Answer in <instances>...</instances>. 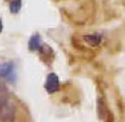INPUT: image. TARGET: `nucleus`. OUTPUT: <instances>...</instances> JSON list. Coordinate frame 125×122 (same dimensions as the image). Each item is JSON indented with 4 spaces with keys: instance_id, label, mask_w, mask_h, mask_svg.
<instances>
[{
    "instance_id": "obj_1",
    "label": "nucleus",
    "mask_w": 125,
    "mask_h": 122,
    "mask_svg": "<svg viewBox=\"0 0 125 122\" xmlns=\"http://www.w3.org/2000/svg\"><path fill=\"white\" fill-rule=\"evenodd\" d=\"M15 117V110L12 105L6 103L0 111V120L1 122H13Z\"/></svg>"
},
{
    "instance_id": "obj_2",
    "label": "nucleus",
    "mask_w": 125,
    "mask_h": 122,
    "mask_svg": "<svg viewBox=\"0 0 125 122\" xmlns=\"http://www.w3.org/2000/svg\"><path fill=\"white\" fill-rule=\"evenodd\" d=\"M45 89L49 93H54L58 91L59 89V80L56 74L51 73L46 78L45 81Z\"/></svg>"
},
{
    "instance_id": "obj_3",
    "label": "nucleus",
    "mask_w": 125,
    "mask_h": 122,
    "mask_svg": "<svg viewBox=\"0 0 125 122\" xmlns=\"http://www.w3.org/2000/svg\"><path fill=\"white\" fill-rule=\"evenodd\" d=\"M13 73V66L11 63H3L0 64V76L9 77L10 74Z\"/></svg>"
},
{
    "instance_id": "obj_4",
    "label": "nucleus",
    "mask_w": 125,
    "mask_h": 122,
    "mask_svg": "<svg viewBox=\"0 0 125 122\" xmlns=\"http://www.w3.org/2000/svg\"><path fill=\"white\" fill-rule=\"evenodd\" d=\"M28 46H29L30 50H36V49H39L41 46V39L38 34H35L32 35L28 43Z\"/></svg>"
},
{
    "instance_id": "obj_5",
    "label": "nucleus",
    "mask_w": 125,
    "mask_h": 122,
    "mask_svg": "<svg viewBox=\"0 0 125 122\" xmlns=\"http://www.w3.org/2000/svg\"><path fill=\"white\" fill-rule=\"evenodd\" d=\"M84 40L87 43H90L91 45H97L100 42V39L97 35H86V37H84Z\"/></svg>"
},
{
    "instance_id": "obj_6",
    "label": "nucleus",
    "mask_w": 125,
    "mask_h": 122,
    "mask_svg": "<svg viewBox=\"0 0 125 122\" xmlns=\"http://www.w3.org/2000/svg\"><path fill=\"white\" fill-rule=\"evenodd\" d=\"M20 8H21V0H13L10 4V10L13 13H17L20 11Z\"/></svg>"
},
{
    "instance_id": "obj_7",
    "label": "nucleus",
    "mask_w": 125,
    "mask_h": 122,
    "mask_svg": "<svg viewBox=\"0 0 125 122\" xmlns=\"http://www.w3.org/2000/svg\"><path fill=\"white\" fill-rule=\"evenodd\" d=\"M7 103V98L4 97H0V111H1L2 107H3V105Z\"/></svg>"
},
{
    "instance_id": "obj_8",
    "label": "nucleus",
    "mask_w": 125,
    "mask_h": 122,
    "mask_svg": "<svg viewBox=\"0 0 125 122\" xmlns=\"http://www.w3.org/2000/svg\"><path fill=\"white\" fill-rule=\"evenodd\" d=\"M2 30V23H1V19H0V32H1Z\"/></svg>"
}]
</instances>
